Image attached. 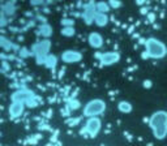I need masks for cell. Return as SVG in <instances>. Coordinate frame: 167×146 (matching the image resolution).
<instances>
[{
    "label": "cell",
    "instance_id": "6da1fadb",
    "mask_svg": "<svg viewBox=\"0 0 167 146\" xmlns=\"http://www.w3.org/2000/svg\"><path fill=\"white\" fill-rule=\"evenodd\" d=\"M150 128L153 129L154 137L163 140L167 136V112L166 111H157L150 118Z\"/></svg>",
    "mask_w": 167,
    "mask_h": 146
},
{
    "label": "cell",
    "instance_id": "7a4b0ae2",
    "mask_svg": "<svg viewBox=\"0 0 167 146\" xmlns=\"http://www.w3.org/2000/svg\"><path fill=\"white\" fill-rule=\"evenodd\" d=\"M145 48H146V53L150 57H154V59H161L167 53L166 46L158 39H155V38H149L145 42Z\"/></svg>",
    "mask_w": 167,
    "mask_h": 146
},
{
    "label": "cell",
    "instance_id": "3957f363",
    "mask_svg": "<svg viewBox=\"0 0 167 146\" xmlns=\"http://www.w3.org/2000/svg\"><path fill=\"white\" fill-rule=\"evenodd\" d=\"M106 111V103L102 99H91L87 102L84 107V115L87 118H97L98 115H102Z\"/></svg>",
    "mask_w": 167,
    "mask_h": 146
},
{
    "label": "cell",
    "instance_id": "277c9868",
    "mask_svg": "<svg viewBox=\"0 0 167 146\" xmlns=\"http://www.w3.org/2000/svg\"><path fill=\"white\" fill-rule=\"evenodd\" d=\"M99 129H101V120L98 118H90L87 120V123L85 125V130L91 137H95L97 133L99 132ZM85 130H84V132H85Z\"/></svg>",
    "mask_w": 167,
    "mask_h": 146
},
{
    "label": "cell",
    "instance_id": "5b68a950",
    "mask_svg": "<svg viewBox=\"0 0 167 146\" xmlns=\"http://www.w3.org/2000/svg\"><path fill=\"white\" fill-rule=\"evenodd\" d=\"M82 59V53L75 50H68L61 53V60L64 63H77Z\"/></svg>",
    "mask_w": 167,
    "mask_h": 146
},
{
    "label": "cell",
    "instance_id": "8992f818",
    "mask_svg": "<svg viewBox=\"0 0 167 146\" xmlns=\"http://www.w3.org/2000/svg\"><path fill=\"white\" fill-rule=\"evenodd\" d=\"M119 57H120V55L117 52H106V53H103V55H101V61H102V64H105V65H112L119 60Z\"/></svg>",
    "mask_w": 167,
    "mask_h": 146
},
{
    "label": "cell",
    "instance_id": "52a82bcc",
    "mask_svg": "<svg viewBox=\"0 0 167 146\" xmlns=\"http://www.w3.org/2000/svg\"><path fill=\"white\" fill-rule=\"evenodd\" d=\"M89 43L91 47L94 48H101L103 45V38L99 33H91L89 35Z\"/></svg>",
    "mask_w": 167,
    "mask_h": 146
},
{
    "label": "cell",
    "instance_id": "ba28073f",
    "mask_svg": "<svg viewBox=\"0 0 167 146\" xmlns=\"http://www.w3.org/2000/svg\"><path fill=\"white\" fill-rule=\"evenodd\" d=\"M22 108H24L22 102H13L12 106H11V108H9V111H11L12 116H18V115H21Z\"/></svg>",
    "mask_w": 167,
    "mask_h": 146
},
{
    "label": "cell",
    "instance_id": "9c48e42d",
    "mask_svg": "<svg viewBox=\"0 0 167 146\" xmlns=\"http://www.w3.org/2000/svg\"><path fill=\"white\" fill-rule=\"evenodd\" d=\"M117 108H119V111H121V112H124V114H128L132 111V104L128 103V102H125V100H123L120 102L119 104H117Z\"/></svg>",
    "mask_w": 167,
    "mask_h": 146
},
{
    "label": "cell",
    "instance_id": "30bf717a",
    "mask_svg": "<svg viewBox=\"0 0 167 146\" xmlns=\"http://www.w3.org/2000/svg\"><path fill=\"white\" fill-rule=\"evenodd\" d=\"M94 20H95V24H97L98 26H105L106 24H107V21H109V20H107V16H106V14H103V13L95 14Z\"/></svg>",
    "mask_w": 167,
    "mask_h": 146
},
{
    "label": "cell",
    "instance_id": "8fae6325",
    "mask_svg": "<svg viewBox=\"0 0 167 146\" xmlns=\"http://www.w3.org/2000/svg\"><path fill=\"white\" fill-rule=\"evenodd\" d=\"M63 34H64V35H73V34H75V30H73V27L72 26H65L64 29H63V31H61Z\"/></svg>",
    "mask_w": 167,
    "mask_h": 146
},
{
    "label": "cell",
    "instance_id": "7c38bea8",
    "mask_svg": "<svg viewBox=\"0 0 167 146\" xmlns=\"http://www.w3.org/2000/svg\"><path fill=\"white\" fill-rule=\"evenodd\" d=\"M101 7V9L99 11H102V12H106V11H109V8L106 7V4H103V3H101V4H98V8Z\"/></svg>",
    "mask_w": 167,
    "mask_h": 146
},
{
    "label": "cell",
    "instance_id": "4fadbf2b",
    "mask_svg": "<svg viewBox=\"0 0 167 146\" xmlns=\"http://www.w3.org/2000/svg\"><path fill=\"white\" fill-rule=\"evenodd\" d=\"M150 85H151V82H150V81H145V84H144L145 87H149Z\"/></svg>",
    "mask_w": 167,
    "mask_h": 146
},
{
    "label": "cell",
    "instance_id": "5bb4252c",
    "mask_svg": "<svg viewBox=\"0 0 167 146\" xmlns=\"http://www.w3.org/2000/svg\"><path fill=\"white\" fill-rule=\"evenodd\" d=\"M110 4H111V5H114V7H117V5H120L119 3H114V2H111Z\"/></svg>",
    "mask_w": 167,
    "mask_h": 146
}]
</instances>
